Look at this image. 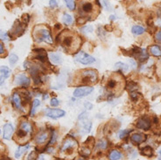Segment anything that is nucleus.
Returning <instances> with one entry per match:
<instances>
[{
  "mask_svg": "<svg viewBox=\"0 0 161 160\" xmlns=\"http://www.w3.org/2000/svg\"><path fill=\"white\" fill-rule=\"evenodd\" d=\"M75 61L83 65H89L96 61L95 58L84 52H80L75 55Z\"/></svg>",
  "mask_w": 161,
  "mask_h": 160,
  "instance_id": "4",
  "label": "nucleus"
},
{
  "mask_svg": "<svg viewBox=\"0 0 161 160\" xmlns=\"http://www.w3.org/2000/svg\"><path fill=\"white\" fill-rule=\"evenodd\" d=\"M77 40H80V38H74L73 35H67L62 39V47L69 53L75 52L80 47V43H77Z\"/></svg>",
  "mask_w": 161,
  "mask_h": 160,
  "instance_id": "1",
  "label": "nucleus"
},
{
  "mask_svg": "<svg viewBox=\"0 0 161 160\" xmlns=\"http://www.w3.org/2000/svg\"><path fill=\"white\" fill-rule=\"evenodd\" d=\"M49 5L52 8H56L58 6V2L56 0H50Z\"/></svg>",
  "mask_w": 161,
  "mask_h": 160,
  "instance_id": "38",
  "label": "nucleus"
},
{
  "mask_svg": "<svg viewBox=\"0 0 161 160\" xmlns=\"http://www.w3.org/2000/svg\"><path fill=\"white\" fill-rule=\"evenodd\" d=\"M19 129L22 130L23 131H25V133H27L28 135H31L33 133V125L29 122H22V123H20Z\"/></svg>",
  "mask_w": 161,
  "mask_h": 160,
  "instance_id": "16",
  "label": "nucleus"
},
{
  "mask_svg": "<svg viewBox=\"0 0 161 160\" xmlns=\"http://www.w3.org/2000/svg\"><path fill=\"white\" fill-rule=\"evenodd\" d=\"M97 73L96 70H84L81 73L80 82L88 84V83H95L97 81Z\"/></svg>",
  "mask_w": 161,
  "mask_h": 160,
  "instance_id": "3",
  "label": "nucleus"
},
{
  "mask_svg": "<svg viewBox=\"0 0 161 160\" xmlns=\"http://www.w3.org/2000/svg\"><path fill=\"white\" fill-rule=\"evenodd\" d=\"M62 20H63V23L67 25H72V24H73V21H74L73 17H72L70 14H68V13H65V14L63 15Z\"/></svg>",
  "mask_w": 161,
  "mask_h": 160,
  "instance_id": "24",
  "label": "nucleus"
},
{
  "mask_svg": "<svg viewBox=\"0 0 161 160\" xmlns=\"http://www.w3.org/2000/svg\"><path fill=\"white\" fill-rule=\"evenodd\" d=\"M57 140V134L55 131H53V134H52V136H51V140H50V144H53L54 142H56Z\"/></svg>",
  "mask_w": 161,
  "mask_h": 160,
  "instance_id": "37",
  "label": "nucleus"
},
{
  "mask_svg": "<svg viewBox=\"0 0 161 160\" xmlns=\"http://www.w3.org/2000/svg\"><path fill=\"white\" fill-rule=\"evenodd\" d=\"M13 131H14V129H13V125L11 123H6L4 126V129H3V136H4V138L6 139V140H10L13 135Z\"/></svg>",
  "mask_w": 161,
  "mask_h": 160,
  "instance_id": "10",
  "label": "nucleus"
},
{
  "mask_svg": "<svg viewBox=\"0 0 161 160\" xmlns=\"http://www.w3.org/2000/svg\"><path fill=\"white\" fill-rule=\"evenodd\" d=\"M155 39H156V40H158V41L161 42V31L158 32V33H156V35H155Z\"/></svg>",
  "mask_w": 161,
  "mask_h": 160,
  "instance_id": "40",
  "label": "nucleus"
},
{
  "mask_svg": "<svg viewBox=\"0 0 161 160\" xmlns=\"http://www.w3.org/2000/svg\"><path fill=\"white\" fill-rule=\"evenodd\" d=\"M11 75V70L9 67H5V66H2L0 67V84L2 85L5 79L9 78V76Z\"/></svg>",
  "mask_w": 161,
  "mask_h": 160,
  "instance_id": "11",
  "label": "nucleus"
},
{
  "mask_svg": "<svg viewBox=\"0 0 161 160\" xmlns=\"http://www.w3.org/2000/svg\"><path fill=\"white\" fill-rule=\"evenodd\" d=\"M1 39L2 40H5V39H9V38H8V35H7V33H3V32H1Z\"/></svg>",
  "mask_w": 161,
  "mask_h": 160,
  "instance_id": "39",
  "label": "nucleus"
},
{
  "mask_svg": "<svg viewBox=\"0 0 161 160\" xmlns=\"http://www.w3.org/2000/svg\"><path fill=\"white\" fill-rule=\"evenodd\" d=\"M34 39L37 41V42H46L47 44H53V38L51 35V33L48 29L45 28V27H42V28H39V29H34Z\"/></svg>",
  "mask_w": 161,
  "mask_h": 160,
  "instance_id": "2",
  "label": "nucleus"
},
{
  "mask_svg": "<svg viewBox=\"0 0 161 160\" xmlns=\"http://www.w3.org/2000/svg\"><path fill=\"white\" fill-rule=\"evenodd\" d=\"M91 153V150L89 148H82V150H81V154L83 156V157H88Z\"/></svg>",
  "mask_w": 161,
  "mask_h": 160,
  "instance_id": "32",
  "label": "nucleus"
},
{
  "mask_svg": "<svg viewBox=\"0 0 161 160\" xmlns=\"http://www.w3.org/2000/svg\"><path fill=\"white\" fill-rule=\"evenodd\" d=\"M85 106L88 107V110H91V109H92V107H93L90 103H86V104H85Z\"/></svg>",
  "mask_w": 161,
  "mask_h": 160,
  "instance_id": "42",
  "label": "nucleus"
},
{
  "mask_svg": "<svg viewBox=\"0 0 161 160\" xmlns=\"http://www.w3.org/2000/svg\"><path fill=\"white\" fill-rule=\"evenodd\" d=\"M4 53V45H3V43H1L0 44V53L1 54H3Z\"/></svg>",
  "mask_w": 161,
  "mask_h": 160,
  "instance_id": "41",
  "label": "nucleus"
},
{
  "mask_svg": "<svg viewBox=\"0 0 161 160\" xmlns=\"http://www.w3.org/2000/svg\"><path fill=\"white\" fill-rule=\"evenodd\" d=\"M40 104V101L38 100V99H35L33 101V106H32V110H31V116H33L35 113V110H36V108L39 106Z\"/></svg>",
  "mask_w": 161,
  "mask_h": 160,
  "instance_id": "29",
  "label": "nucleus"
},
{
  "mask_svg": "<svg viewBox=\"0 0 161 160\" xmlns=\"http://www.w3.org/2000/svg\"><path fill=\"white\" fill-rule=\"evenodd\" d=\"M141 154L143 156H145V157H148V158H151L153 156V150L151 146H145L143 149H141Z\"/></svg>",
  "mask_w": 161,
  "mask_h": 160,
  "instance_id": "21",
  "label": "nucleus"
},
{
  "mask_svg": "<svg viewBox=\"0 0 161 160\" xmlns=\"http://www.w3.org/2000/svg\"><path fill=\"white\" fill-rule=\"evenodd\" d=\"M114 67H115V68L119 69V70H123L124 72H125V71H128V69H129L128 66H127L126 64L123 63V62H116Z\"/></svg>",
  "mask_w": 161,
  "mask_h": 160,
  "instance_id": "26",
  "label": "nucleus"
},
{
  "mask_svg": "<svg viewBox=\"0 0 161 160\" xmlns=\"http://www.w3.org/2000/svg\"><path fill=\"white\" fill-rule=\"evenodd\" d=\"M123 155L119 150H113L109 154V159L110 160H120L122 159Z\"/></svg>",
  "mask_w": 161,
  "mask_h": 160,
  "instance_id": "18",
  "label": "nucleus"
},
{
  "mask_svg": "<svg viewBox=\"0 0 161 160\" xmlns=\"http://www.w3.org/2000/svg\"><path fill=\"white\" fill-rule=\"evenodd\" d=\"M18 61H19V57H18L16 54L13 53V54L10 55V57H9V62H10L11 65H15V64L18 62Z\"/></svg>",
  "mask_w": 161,
  "mask_h": 160,
  "instance_id": "31",
  "label": "nucleus"
},
{
  "mask_svg": "<svg viewBox=\"0 0 161 160\" xmlns=\"http://www.w3.org/2000/svg\"><path fill=\"white\" fill-rule=\"evenodd\" d=\"M147 136L144 134L141 133H133L132 135L131 136V139L133 143H135L137 144H140L144 142H145Z\"/></svg>",
  "mask_w": 161,
  "mask_h": 160,
  "instance_id": "12",
  "label": "nucleus"
},
{
  "mask_svg": "<svg viewBox=\"0 0 161 160\" xmlns=\"http://www.w3.org/2000/svg\"><path fill=\"white\" fill-rule=\"evenodd\" d=\"M80 160H83V159H80Z\"/></svg>",
  "mask_w": 161,
  "mask_h": 160,
  "instance_id": "46",
  "label": "nucleus"
},
{
  "mask_svg": "<svg viewBox=\"0 0 161 160\" xmlns=\"http://www.w3.org/2000/svg\"><path fill=\"white\" fill-rule=\"evenodd\" d=\"M29 148H30L29 144H26L25 146H22V145L19 146V147L17 149V150H16V152H15V158H16V159H19Z\"/></svg>",
  "mask_w": 161,
  "mask_h": 160,
  "instance_id": "19",
  "label": "nucleus"
},
{
  "mask_svg": "<svg viewBox=\"0 0 161 160\" xmlns=\"http://www.w3.org/2000/svg\"><path fill=\"white\" fill-rule=\"evenodd\" d=\"M117 81V80H116V79H111V80L108 81V83H107L108 89H111V90L116 89V87H117V81Z\"/></svg>",
  "mask_w": 161,
  "mask_h": 160,
  "instance_id": "25",
  "label": "nucleus"
},
{
  "mask_svg": "<svg viewBox=\"0 0 161 160\" xmlns=\"http://www.w3.org/2000/svg\"><path fill=\"white\" fill-rule=\"evenodd\" d=\"M82 31L83 33H91L93 31V26H91V25H85L84 27L82 28Z\"/></svg>",
  "mask_w": 161,
  "mask_h": 160,
  "instance_id": "36",
  "label": "nucleus"
},
{
  "mask_svg": "<svg viewBox=\"0 0 161 160\" xmlns=\"http://www.w3.org/2000/svg\"><path fill=\"white\" fill-rule=\"evenodd\" d=\"M158 25H160V26H161V19H159V20H158Z\"/></svg>",
  "mask_w": 161,
  "mask_h": 160,
  "instance_id": "44",
  "label": "nucleus"
},
{
  "mask_svg": "<svg viewBox=\"0 0 161 160\" xmlns=\"http://www.w3.org/2000/svg\"><path fill=\"white\" fill-rule=\"evenodd\" d=\"M48 137H49V134H48L47 131H41L36 136L35 142L37 143L38 144H43L47 141Z\"/></svg>",
  "mask_w": 161,
  "mask_h": 160,
  "instance_id": "13",
  "label": "nucleus"
},
{
  "mask_svg": "<svg viewBox=\"0 0 161 160\" xmlns=\"http://www.w3.org/2000/svg\"><path fill=\"white\" fill-rule=\"evenodd\" d=\"M131 131H132V130H131V129H127V130H121L118 132V136H119V138L124 139V138H125V137L129 135Z\"/></svg>",
  "mask_w": 161,
  "mask_h": 160,
  "instance_id": "27",
  "label": "nucleus"
},
{
  "mask_svg": "<svg viewBox=\"0 0 161 160\" xmlns=\"http://www.w3.org/2000/svg\"><path fill=\"white\" fill-rule=\"evenodd\" d=\"M31 74L33 78V81H34V83L35 84H39L41 83V78L39 76V69L38 67H33L32 69H31Z\"/></svg>",
  "mask_w": 161,
  "mask_h": 160,
  "instance_id": "17",
  "label": "nucleus"
},
{
  "mask_svg": "<svg viewBox=\"0 0 161 160\" xmlns=\"http://www.w3.org/2000/svg\"><path fill=\"white\" fill-rule=\"evenodd\" d=\"M66 115V112L59 109H47L46 110V116L53 119H57L62 117Z\"/></svg>",
  "mask_w": 161,
  "mask_h": 160,
  "instance_id": "6",
  "label": "nucleus"
},
{
  "mask_svg": "<svg viewBox=\"0 0 161 160\" xmlns=\"http://www.w3.org/2000/svg\"><path fill=\"white\" fill-rule=\"evenodd\" d=\"M159 155H160V158H159V160H161V149L159 150Z\"/></svg>",
  "mask_w": 161,
  "mask_h": 160,
  "instance_id": "43",
  "label": "nucleus"
},
{
  "mask_svg": "<svg viewBox=\"0 0 161 160\" xmlns=\"http://www.w3.org/2000/svg\"><path fill=\"white\" fill-rule=\"evenodd\" d=\"M66 4H67V7L70 10V11H74L75 9V3H74V0H64Z\"/></svg>",
  "mask_w": 161,
  "mask_h": 160,
  "instance_id": "30",
  "label": "nucleus"
},
{
  "mask_svg": "<svg viewBox=\"0 0 161 160\" xmlns=\"http://www.w3.org/2000/svg\"><path fill=\"white\" fill-rule=\"evenodd\" d=\"M145 29L141 25H134L131 28V32L134 35H141L145 33Z\"/></svg>",
  "mask_w": 161,
  "mask_h": 160,
  "instance_id": "23",
  "label": "nucleus"
},
{
  "mask_svg": "<svg viewBox=\"0 0 161 160\" xmlns=\"http://www.w3.org/2000/svg\"><path fill=\"white\" fill-rule=\"evenodd\" d=\"M150 53L153 56L160 57V56H161V48L157 45H153L150 47Z\"/></svg>",
  "mask_w": 161,
  "mask_h": 160,
  "instance_id": "22",
  "label": "nucleus"
},
{
  "mask_svg": "<svg viewBox=\"0 0 161 160\" xmlns=\"http://www.w3.org/2000/svg\"><path fill=\"white\" fill-rule=\"evenodd\" d=\"M15 82L19 85V86L22 87H28L30 85V79L23 74H19L16 76L15 78Z\"/></svg>",
  "mask_w": 161,
  "mask_h": 160,
  "instance_id": "9",
  "label": "nucleus"
},
{
  "mask_svg": "<svg viewBox=\"0 0 161 160\" xmlns=\"http://www.w3.org/2000/svg\"><path fill=\"white\" fill-rule=\"evenodd\" d=\"M49 58L50 61L53 62L54 65H60V64H62V55H61L59 53H50Z\"/></svg>",
  "mask_w": 161,
  "mask_h": 160,
  "instance_id": "15",
  "label": "nucleus"
},
{
  "mask_svg": "<svg viewBox=\"0 0 161 160\" xmlns=\"http://www.w3.org/2000/svg\"><path fill=\"white\" fill-rule=\"evenodd\" d=\"M107 146H108V142H107V140H105V139L100 140V141H98V143L96 144V148H97V149H101V150L106 149Z\"/></svg>",
  "mask_w": 161,
  "mask_h": 160,
  "instance_id": "28",
  "label": "nucleus"
},
{
  "mask_svg": "<svg viewBox=\"0 0 161 160\" xmlns=\"http://www.w3.org/2000/svg\"><path fill=\"white\" fill-rule=\"evenodd\" d=\"M59 104H60V101H59L58 99L56 98L51 99V101H50V105H51L52 107H57V106H59Z\"/></svg>",
  "mask_w": 161,
  "mask_h": 160,
  "instance_id": "35",
  "label": "nucleus"
},
{
  "mask_svg": "<svg viewBox=\"0 0 161 160\" xmlns=\"http://www.w3.org/2000/svg\"><path fill=\"white\" fill-rule=\"evenodd\" d=\"M102 4H103L104 8H105L108 12H111V5L110 2H109L108 0H102Z\"/></svg>",
  "mask_w": 161,
  "mask_h": 160,
  "instance_id": "33",
  "label": "nucleus"
},
{
  "mask_svg": "<svg viewBox=\"0 0 161 160\" xmlns=\"http://www.w3.org/2000/svg\"><path fill=\"white\" fill-rule=\"evenodd\" d=\"M38 158L37 153L35 151L31 152L28 156H27V160H36Z\"/></svg>",
  "mask_w": 161,
  "mask_h": 160,
  "instance_id": "34",
  "label": "nucleus"
},
{
  "mask_svg": "<svg viewBox=\"0 0 161 160\" xmlns=\"http://www.w3.org/2000/svg\"><path fill=\"white\" fill-rule=\"evenodd\" d=\"M93 10V4L90 2H85L82 4L81 11L83 13H89Z\"/></svg>",
  "mask_w": 161,
  "mask_h": 160,
  "instance_id": "20",
  "label": "nucleus"
},
{
  "mask_svg": "<svg viewBox=\"0 0 161 160\" xmlns=\"http://www.w3.org/2000/svg\"><path fill=\"white\" fill-rule=\"evenodd\" d=\"M94 91V87H79L74 91V96L76 98H82L83 96H87Z\"/></svg>",
  "mask_w": 161,
  "mask_h": 160,
  "instance_id": "5",
  "label": "nucleus"
},
{
  "mask_svg": "<svg viewBox=\"0 0 161 160\" xmlns=\"http://www.w3.org/2000/svg\"><path fill=\"white\" fill-rule=\"evenodd\" d=\"M13 103L17 110H23L22 100H21L19 95L18 93H14L13 95Z\"/></svg>",
  "mask_w": 161,
  "mask_h": 160,
  "instance_id": "14",
  "label": "nucleus"
},
{
  "mask_svg": "<svg viewBox=\"0 0 161 160\" xmlns=\"http://www.w3.org/2000/svg\"><path fill=\"white\" fill-rule=\"evenodd\" d=\"M39 160H44V159H43V158H40V159H39Z\"/></svg>",
  "mask_w": 161,
  "mask_h": 160,
  "instance_id": "45",
  "label": "nucleus"
},
{
  "mask_svg": "<svg viewBox=\"0 0 161 160\" xmlns=\"http://www.w3.org/2000/svg\"><path fill=\"white\" fill-rule=\"evenodd\" d=\"M137 127L140 130H148L151 128V121L148 117L146 116H143L141 117L137 123Z\"/></svg>",
  "mask_w": 161,
  "mask_h": 160,
  "instance_id": "7",
  "label": "nucleus"
},
{
  "mask_svg": "<svg viewBox=\"0 0 161 160\" xmlns=\"http://www.w3.org/2000/svg\"><path fill=\"white\" fill-rule=\"evenodd\" d=\"M77 145V142L72 137H68L67 139H65V141L63 142L62 147V151H66V150H72L73 148L75 147Z\"/></svg>",
  "mask_w": 161,
  "mask_h": 160,
  "instance_id": "8",
  "label": "nucleus"
}]
</instances>
